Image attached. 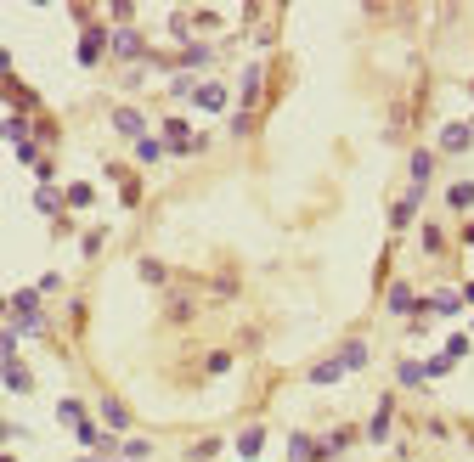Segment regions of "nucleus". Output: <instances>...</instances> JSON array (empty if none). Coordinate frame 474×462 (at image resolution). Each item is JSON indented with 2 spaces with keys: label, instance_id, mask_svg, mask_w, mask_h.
Returning <instances> with one entry per match:
<instances>
[{
  "label": "nucleus",
  "instance_id": "f257e3e1",
  "mask_svg": "<svg viewBox=\"0 0 474 462\" xmlns=\"http://www.w3.org/2000/svg\"><path fill=\"white\" fill-rule=\"evenodd\" d=\"M102 51H108V34H102V28H85V39H79V62L91 68V62H96Z\"/></svg>",
  "mask_w": 474,
  "mask_h": 462
},
{
  "label": "nucleus",
  "instance_id": "f03ea898",
  "mask_svg": "<svg viewBox=\"0 0 474 462\" xmlns=\"http://www.w3.org/2000/svg\"><path fill=\"white\" fill-rule=\"evenodd\" d=\"M113 130H119V136H142V130H147V118H142L136 107H119V113H113Z\"/></svg>",
  "mask_w": 474,
  "mask_h": 462
},
{
  "label": "nucleus",
  "instance_id": "7ed1b4c3",
  "mask_svg": "<svg viewBox=\"0 0 474 462\" xmlns=\"http://www.w3.org/2000/svg\"><path fill=\"white\" fill-rule=\"evenodd\" d=\"M441 147H446V152H463V147H468V124H446Z\"/></svg>",
  "mask_w": 474,
  "mask_h": 462
},
{
  "label": "nucleus",
  "instance_id": "20e7f679",
  "mask_svg": "<svg viewBox=\"0 0 474 462\" xmlns=\"http://www.w3.org/2000/svg\"><path fill=\"white\" fill-rule=\"evenodd\" d=\"M339 366H344V372H356V366H367V344H344Z\"/></svg>",
  "mask_w": 474,
  "mask_h": 462
},
{
  "label": "nucleus",
  "instance_id": "39448f33",
  "mask_svg": "<svg viewBox=\"0 0 474 462\" xmlns=\"http://www.w3.org/2000/svg\"><path fill=\"white\" fill-rule=\"evenodd\" d=\"M198 107H209V113L226 107V91H221V85H198Z\"/></svg>",
  "mask_w": 474,
  "mask_h": 462
},
{
  "label": "nucleus",
  "instance_id": "423d86ee",
  "mask_svg": "<svg viewBox=\"0 0 474 462\" xmlns=\"http://www.w3.org/2000/svg\"><path fill=\"white\" fill-rule=\"evenodd\" d=\"M113 51H119V57H136V51H142V39H136L130 28H119V34H113Z\"/></svg>",
  "mask_w": 474,
  "mask_h": 462
},
{
  "label": "nucleus",
  "instance_id": "0eeeda50",
  "mask_svg": "<svg viewBox=\"0 0 474 462\" xmlns=\"http://www.w3.org/2000/svg\"><path fill=\"white\" fill-rule=\"evenodd\" d=\"M79 445H96V451H108L102 429H96V423H85V417H79Z\"/></svg>",
  "mask_w": 474,
  "mask_h": 462
},
{
  "label": "nucleus",
  "instance_id": "6e6552de",
  "mask_svg": "<svg viewBox=\"0 0 474 462\" xmlns=\"http://www.w3.org/2000/svg\"><path fill=\"white\" fill-rule=\"evenodd\" d=\"M260 445H266V434H260V429H248V434L237 440V456H260Z\"/></svg>",
  "mask_w": 474,
  "mask_h": 462
},
{
  "label": "nucleus",
  "instance_id": "1a4fd4ad",
  "mask_svg": "<svg viewBox=\"0 0 474 462\" xmlns=\"http://www.w3.org/2000/svg\"><path fill=\"white\" fill-rule=\"evenodd\" d=\"M102 417H108V423H113V429H124V423H130V411H124L119 400H102Z\"/></svg>",
  "mask_w": 474,
  "mask_h": 462
},
{
  "label": "nucleus",
  "instance_id": "9d476101",
  "mask_svg": "<svg viewBox=\"0 0 474 462\" xmlns=\"http://www.w3.org/2000/svg\"><path fill=\"white\" fill-rule=\"evenodd\" d=\"M6 389H17V395H23V389H28V372H23V366H17V361H6Z\"/></svg>",
  "mask_w": 474,
  "mask_h": 462
},
{
  "label": "nucleus",
  "instance_id": "9b49d317",
  "mask_svg": "<svg viewBox=\"0 0 474 462\" xmlns=\"http://www.w3.org/2000/svg\"><path fill=\"white\" fill-rule=\"evenodd\" d=\"M311 456H322V451H316L305 434H294V462H311Z\"/></svg>",
  "mask_w": 474,
  "mask_h": 462
},
{
  "label": "nucleus",
  "instance_id": "f8f14e48",
  "mask_svg": "<svg viewBox=\"0 0 474 462\" xmlns=\"http://www.w3.org/2000/svg\"><path fill=\"white\" fill-rule=\"evenodd\" d=\"M339 372H344V366H339V361H322V366H316V372H311V384H333V377H339Z\"/></svg>",
  "mask_w": 474,
  "mask_h": 462
},
{
  "label": "nucleus",
  "instance_id": "ddd939ff",
  "mask_svg": "<svg viewBox=\"0 0 474 462\" xmlns=\"http://www.w3.org/2000/svg\"><path fill=\"white\" fill-rule=\"evenodd\" d=\"M243 96H248V102L260 96V68H248V73H243Z\"/></svg>",
  "mask_w": 474,
  "mask_h": 462
},
{
  "label": "nucleus",
  "instance_id": "4468645a",
  "mask_svg": "<svg viewBox=\"0 0 474 462\" xmlns=\"http://www.w3.org/2000/svg\"><path fill=\"white\" fill-rule=\"evenodd\" d=\"M423 175H429V152H412V181L423 186Z\"/></svg>",
  "mask_w": 474,
  "mask_h": 462
},
{
  "label": "nucleus",
  "instance_id": "2eb2a0df",
  "mask_svg": "<svg viewBox=\"0 0 474 462\" xmlns=\"http://www.w3.org/2000/svg\"><path fill=\"white\" fill-rule=\"evenodd\" d=\"M12 350H17V339H12V332H0V361H12Z\"/></svg>",
  "mask_w": 474,
  "mask_h": 462
},
{
  "label": "nucleus",
  "instance_id": "dca6fc26",
  "mask_svg": "<svg viewBox=\"0 0 474 462\" xmlns=\"http://www.w3.org/2000/svg\"><path fill=\"white\" fill-rule=\"evenodd\" d=\"M6 434H12V429H6V423H0V440H6Z\"/></svg>",
  "mask_w": 474,
  "mask_h": 462
},
{
  "label": "nucleus",
  "instance_id": "f3484780",
  "mask_svg": "<svg viewBox=\"0 0 474 462\" xmlns=\"http://www.w3.org/2000/svg\"><path fill=\"white\" fill-rule=\"evenodd\" d=\"M0 310H6V299H0Z\"/></svg>",
  "mask_w": 474,
  "mask_h": 462
}]
</instances>
